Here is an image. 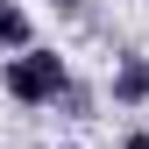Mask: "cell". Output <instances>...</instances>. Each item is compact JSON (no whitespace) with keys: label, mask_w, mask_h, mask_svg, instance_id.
Wrapping results in <instances>:
<instances>
[{"label":"cell","mask_w":149,"mask_h":149,"mask_svg":"<svg viewBox=\"0 0 149 149\" xmlns=\"http://www.w3.org/2000/svg\"><path fill=\"white\" fill-rule=\"evenodd\" d=\"M57 114H64V121H92V85H78V78H71V85L57 92Z\"/></svg>","instance_id":"277c9868"},{"label":"cell","mask_w":149,"mask_h":149,"mask_svg":"<svg viewBox=\"0 0 149 149\" xmlns=\"http://www.w3.org/2000/svg\"><path fill=\"white\" fill-rule=\"evenodd\" d=\"M64 85H71V64L57 57V50H43V43L14 50V57L0 64V92H7L14 107H57Z\"/></svg>","instance_id":"6da1fadb"},{"label":"cell","mask_w":149,"mask_h":149,"mask_svg":"<svg viewBox=\"0 0 149 149\" xmlns=\"http://www.w3.org/2000/svg\"><path fill=\"white\" fill-rule=\"evenodd\" d=\"M50 7H57V14H78V7H85V0H50Z\"/></svg>","instance_id":"8992f818"},{"label":"cell","mask_w":149,"mask_h":149,"mask_svg":"<svg viewBox=\"0 0 149 149\" xmlns=\"http://www.w3.org/2000/svg\"><path fill=\"white\" fill-rule=\"evenodd\" d=\"M107 100H114V107H149V57H142V50H121V57H114Z\"/></svg>","instance_id":"7a4b0ae2"},{"label":"cell","mask_w":149,"mask_h":149,"mask_svg":"<svg viewBox=\"0 0 149 149\" xmlns=\"http://www.w3.org/2000/svg\"><path fill=\"white\" fill-rule=\"evenodd\" d=\"M29 43H36V22H29V7H22V0H0V50L14 57V50H29Z\"/></svg>","instance_id":"3957f363"},{"label":"cell","mask_w":149,"mask_h":149,"mask_svg":"<svg viewBox=\"0 0 149 149\" xmlns=\"http://www.w3.org/2000/svg\"><path fill=\"white\" fill-rule=\"evenodd\" d=\"M121 149H149V128H128V142Z\"/></svg>","instance_id":"5b68a950"}]
</instances>
